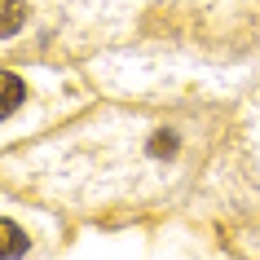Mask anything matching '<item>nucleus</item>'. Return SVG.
<instances>
[{"label": "nucleus", "instance_id": "obj_3", "mask_svg": "<svg viewBox=\"0 0 260 260\" xmlns=\"http://www.w3.org/2000/svg\"><path fill=\"white\" fill-rule=\"evenodd\" d=\"M22 18H27L22 0H0V40H5V36H14V31L22 27Z\"/></svg>", "mask_w": 260, "mask_h": 260}, {"label": "nucleus", "instance_id": "obj_2", "mask_svg": "<svg viewBox=\"0 0 260 260\" xmlns=\"http://www.w3.org/2000/svg\"><path fill=\"white\" fill-rule=\"evenodd\" d=\"M31 247V238L18 230L14 220H0V260H18Z\"/></svg>", "mask_w": 260, "mask_h": 260}, {"label": "nucleus", "instance_id": "obj_1", "mask_svg": "<svg viewBox=\"0 0 260 260\" xmlns=\"http://www.w3.org/2000/svg\"><path fill=\"white\" fill-rule=\"evenodd\" d=\"M22 97H27L22 80H18V75H9V71H0V119H9V115L22 106Z\"/></svg>", "mask_w": 260, "mask_h": 260}]
</instances>
